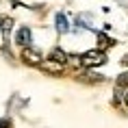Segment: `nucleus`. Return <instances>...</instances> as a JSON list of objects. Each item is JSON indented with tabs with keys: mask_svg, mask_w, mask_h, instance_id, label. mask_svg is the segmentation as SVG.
<instances>
[{
	"mask_svg": "<svg viewBox=\"0 0 128 128\" xmlns=\"http://www.w3.org/2000/svg\"><path fill=\"white\" fill-rule=\"evenodd\" d=\"M106 63V54L102 50H87L85 54H80V65L82 68H100Z\"/></svg>",
	"mask_w": 128,
	"mask_h": 128,
	"instance_id": "1",
	"label": "nucleus"
},
{
	"mask_svg": "<svg viewBox=\"0 0 128 128\" xmlns=\"http://www.w3.org/2000/svg\"><path fill=\"white\" fill-rule=\"evenodd\" d=\"M22 59H24V63H28V65H41V54H39V50H35V48H24L22 50Z\"/></svg>",
	"mask_w": 128,
	"mask_h": 128,
	"instance_id": "2",
	"label": "nucleus"
},
{
	"mask_svg": "<svg viewBox=\"0 0 128 128\" xmlns=\"http://www.w3.org/2000/svg\"><path fill=\"white\" fill-rule=\"evenodd\" d=\"M30 39H33V35H30V28H26V26L18 28V35H15V44H18V46L28 48V46H30Z\"/></svg>",
	"mask_w": 128,
	"mask_h": 128,
	"instance_id": "3",
	"label": "nucleus"
},
{
	"mask_svg": "<svg viewBox=\"0 0 128 128\" xmlns=\"http://www.w3.org/2000/svg\"><path fill=\"white\" fill-rule=\"evenodd\" d=\"M41 68L46 70L48 74H61L63 72V65H59V63H54V61H41Z\"/></svg>",
	"mask_w": 128,
	"mask_h": 128,
	"instance_id": "4",
	"label": "nucleus"
},
{
	"mask_svg": "<svg viewBox=\"0 0 128 128\" xmlns=\"http://www.w3.org/2000/svg\"><path fill=\"white\" fill-rule=\"evenodd\" d=\"M50 61L59 63V65H65V63H68V54L63 52V50H59V48H54L52 52H50Z\"/></svg>",
	"mask_w": 128,
	"mask_h": 128,
	"instance_id": "5",
	"label": "nucleus"
},
{
	"mask_svg": "<svg viewBox=\"0 0 128 128\" xmlns=\"http://www.w3.org/2000/svg\"><path fill=\"white\" fill-rule=\"evenodd\" d=\"M54 22H56V30H59V33H68V30H70V26H68V18H65V13H56Z\"/></svg>",
	"mask_w": 128,
	"mask_h": 128,
	"instance_id": "6",
	"label": "nucleus"
},
{
	"mask_svg": "<svg viewBox=\"0 0 128 128\" xmlns=\"http://www.w3.org/2000/svg\"><path fill=\"white\" fill-rule=\"evenodd\" d=\"M98 41H100V50H104V48H111V46H115V41L111 39V37H106L104 33H98Z\"/></svg>",
	"mask_w": 128,
	"mask_h": 128,
	"instance_id": "7",
	"label": "nucleus"
},
{
	"mask_svg": "<svg viewBox=\"0 0 128 128\" xmlns=\"http://www.w3.org/2000/svg\"><path fill=\"white\" fill-rule=\"evenodd\" d=\"M117 82H120L122 87H128V72H126V74H122L120 78H117Z\"/></svg>",
	"mask_w": 128,
	"mask_h": 128,
	"instance_id": "8",
	"label": "nucleus"
},
{
	"mask_svg": "<svg viewBox=\"0 0 128 128\" xmlns=\"http://www.w3.org/2000/svg\"><path fill=\"white\" fill-rule=\"evenodd\" d=\"M9 126H11V122H9V120H0V128H9Z\"/></svg>",
	"mask_w": 128,
	"mask_h": 128,
	"instance_id": "9",
	"label": "nucleus"
},
{
	"mask_svg": "<svg viewBox=\"0 0 128 128\" xmlns=\"http://www.w3.org/2000/svg\"><path fill=\"white\" fill-rule=\"evenodd\" d=\"M122 63H124V65H128V56H124V61H122Z\"/></svg>",
	"mask_w": 128,
	"mask_h": 128,
	"instance_id": "10",
	"label": "nucleus"
},
{
	"mask_svg": "<svg viewBox=\"0 0 128 128\" xmlns=\"http://www.w3.org/2000/svg\"><path fill=\"white\" fill-rule=\"evenodd\" d=\"M124 98H126V100H124V102H126V106H128V91H126V96H124Z\"/></svg>",
	"mask_w": 128,
	"mask_h": 128,
	"instance_id": "11",
	"label": "nucleus"
},
{
	"mask_svg": "<svg viewBox=\"0 0 128 128\" xmlns=\"http://www.w3.org/2000/svg\"><path fill=\"white\" fill-rule=\"evenodd\" d=\"M0 26H2V20H0Z\"/></svg>",
	"mask_w": 128,
	"mask_h": 128,
	"instance_id": "12",
	"label": "nucleus"
}]
</instances>
